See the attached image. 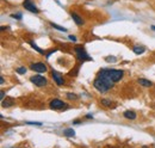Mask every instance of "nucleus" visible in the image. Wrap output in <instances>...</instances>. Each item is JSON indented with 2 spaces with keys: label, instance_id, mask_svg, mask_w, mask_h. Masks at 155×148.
Masks as SVG:
<instances>
[{
  "label": "nucleus",
  "instance_id": "obj_1",
  "mask_svg": "<svg viewBox=\"0 0 155 148\" xmlns=\"http://www.w3.org/2000/svg\"><path fill=\"white\" fill-rule=\"evenodd\" d=\"M113 85H115V83H113V81L108 77V74H106V72H105V69H102L99 73H98L97 78L93 81L94 88L97 90L98 92H100V93L108 92L109 90H111L113 87Z\"/></svg>",
  "mask_w": 155,
  "mask_h": 148
},
{
  "label": "nucleus",
  "instance_id": "obj_2",
  "mask_svg": "<svg viewBox=\"0 0 155 148\" xmlns=\"http://www.w3.org/2000/svg\"><path fill=\"white\" fill-rule=\"evenodd\" d=\"M106 72L108 77L113 81V83H118L123 79V75H124V72L122 69H105Z\"/></svg>",
  "mask_w": 155,
  "mask_h": 148
},
{
  "label": "nucleus",
  "instance_id": "obj_3",
  "mask_svg": "<svg viewBox=\"0 0 155 148\" xmlns=\"http://www.w3.org/2000/svg\"><path fill=\"white\" fill-rule=\"evenodd\" d=\"M75 53H76V56H78V59L80 61H89V60H92L91 57H89V55L86 53V50L84 49V47H80V45H76L75 47Z\"/></svg>",
  "mask_w": 155,
  "mask_h": 148
},
{
  "label": "nucleus",
  "instance_id": "obj_4",
  "mask_svg": "<svg viewBox=\"0 0 155 148\" xmlns=\"http://www.w3.org/2000/svg\"><path fill=\"white\" fill-rule=\"evenodd\" d=\"M30 81L32 84H35V86H37V87H44L47 85V83H48L45 77L39 75V74H37V75H32L30 78Z\"/></svg>",
  "mask_w": 155,
  "mask_h": 148
},
{
  "label": "nucleus",
  "instance_id": "obj_5",
  "mask_svg": "<svg viewBox=\"0 0 155 148\" xmlns=\"http://www.w3.org/2000/svg\"><path fill=\"white\" fill-rule=\"evenodd\" d=\"M67 103H64L63 100L60 99H53L49 103V108L53 109V110H62V109H66L67 108Z\"/></svg>",
  "mask_w": 155,
  "mask_h": 148
},
{
  "label": "nucleus",
  "instance_id": "obj_6",
  "mask_svg": "<svg viewBox=\"0 0 155 148\" xmlns=\"http://www.w3.org/2000/svg\"><path fill=\"white\" fill-rule=\"evenodd\" d=\"M30 68L32 71H35L37 73H44L48 71V67H47V64L43 63V62H36V63H31L30 64Z\"/></svg>",
  "mask_w": 155,
  "mask_h": 148
},
{
  "label": "nucleus",
  "instance_id": "obj_7",
  "mask_svg": "<svg viewBox=\"0 0 155 148\" xmlns=\"http://www.w3.org/2000/svg\"><path fill=\"white\" fill-rule=\"evenodd\" d=\"M23 6H24V9L32 12V13H39V10L37 9V6L31 1V0H24L23 1Z\"/></svg>",
  "mask_w": 155,
  "mask_h": 148
},
{
  "label": "nucleus",
  "instance_id": "obj_8",
  "mask_svg": "<svg viewBox=\"0 0 155 148\" xmlns=\"http://www.w3.org/2000/svg\"><path fill=\"white\" fill-rule=\"evenodd\" d=\"M51 78H53V80H54L59 86H62V85L64 84V79H63V77H62V74L59 73V72L53 71V72H51Z\"/></svg>",
  "mask_w": 155,
  "mask_h": 148
},
{
  "label": "nucleus",
  "instance_id": "obj_9",
  "mask_svg": "<svg viewBox=\"0 0 155 148\" xmlns=\"http://www.w3.org/2000/svg\"><path fill=\"white\" fill-rule=\"evenodd\" d=\"M70 16H72V18H73V20L75 22V24L76 25H79V26H81V25H84L85 24V20L80 17V16L76 13V12H70Z\"/></svg>",
  "mask_w": 155,
  "mask_h": 148
},
{
  "label": "nucleus",
  "instance_id": "obj_10",
  "mask_svg": "<svg viewBox=\"0 0 155 148\" xmlns=\"http://www.w3.org/2000/svg\"><path fill=\"white\" fill-rule=\"evenodd\" d=\"M123 116H124L125 118H128V119H136L137 115H136V112L133 111V110H127V111L123 112Z\"/></svg>",
  "mask_w": 155,
  "mask_h": 148
},
{
  "label": "nucleus",
  "instance_id": "obj_11",
  "mask_svg": "<svg viewBox=\"0 0 155 148\" xmlns=\"http://www.w3.org/2000/svg\"><path fill=\"white\" fill-rule=\"evenodd\" d=\"M1 105H3V108H10V106L14 105V100L12 99V98H9V97H7L6 99L1 100Z\"/></svg>",
  "mask_w": 155,
  "mask_h": 148
},
{
  "label": "nucleus",
  "instance_id": "obj_12",
  "mask_svg": "<svg viewBox=\"0 0 155 148\" xmlns=\"http://www.w3.org/2000/svg\"><path fill=\"white\" fill-rule=\"evenodd\" d=\"M137 83L140 84L141 86H143V87H150V86H153V83H152V81L147 80V79H143V78L138 79V80H137Z\"/></svg>",
  "mask_w": 155,
  "mask_h": 148
},
{
  "label": "nucleus",
  "instance_id": "obj_13",
  "mask_svg": "<svg viewBox=\"0 0 155 148\" xmlns=\"http://www.w3.org/2000/svg\"><path fill=\"white\" fill-rule=\"evenodd\" d=\"M133 52H134L136 55H141V54H143V53L146 52V48H144V47H140V45H135V47L133 48Z\"/></svg>",
  "mask_w": 155,
  "mask_h": 148
},
{
  "label": "nucleus",
  "instance_id": "obj_14",
  "mask_svg": "<svg viewBox=\"0 0 155 148\" xmlns=\"http://www.w3.org/2000/svg\"><path fill=\"white\" fill-rule=\"evenodd\" d=\"M63 134L66 135V136H68V137H73V136L75 135V131L73 130L72 128H67V129L63 130Z\"/></svg>",
  "mask_w": 155,
  "mask_h": 148
},
{
  "label": "nucleus",
  "instance_id": "obj_15",
  "mask_svg": "<svg viewBox=\"0 0 155 148\" xmlns=\"http://www.w3.org/2000/svg\"><path fill=\"white\" fill-rule=\"evenodd\" d=\"M29 43H30V45H31L32 48H34L35 50H37V52H38L39 54H44V50H43V49H41V48H39V47H38L37 44H35V42H34V41H30Z\"/></svg>",
  "mask_w": 155,
  "mask_h": 148
},
{
  "label": "nucleus",
  "instance_id": "obj_16",
  "mask_svg": "<svg viewBox=\"0 0 155 148\" xmlns=\"http://www.w3.org/2000/svg\"><path fill=\"white\" fill-rule=\"evenodd\" d=\"M49 24H50V25H51L54 29L59 30V31H63V32H66V31H67V29H66V28H63V26H60V25H58V24H55V23H53V22H50Z\"/></svg>",
  "mask_w": 155,
  "mask_h": 148
},
{
  "label": "nucleus",
  "instance_id": "obj_17",
  "mask_svg": "<svg viewBox=\"0 0 155 148\" xmlns=\"http://www.w3.org/2000/svg\"><path fill=\"white\" fill-rule=\"evenodd\" d=\"M66 96H67V98H68V99H70V100H76L78 98H79V97H78L75 93H72V92H68Z\"/></svg>",
  "mask_w": 155,
  "mask_h": 148
},
{
  "label": "nucleus",
  "instance_id": "obj_18",
  "mask_svg": "<svg viewBox=\"0 0 155 148\" xmlns=\"http://www.w3.org/2000/svg\"><path fill=\"white\" fill-rule=\"evenodd\" d=\"M100 103H102V105L106 106V108H109V106H111V100H110V99H105V98H103V99L100 100Z\"/></svg>",
  "mask_w": 155,
  "mask_h": 148
},
{
  "label": "nucleus",
  "instance_id": "obj_19",
  "mask_svg": "<svg viewBox=\"0 0 155 148\" xmlns=\"http://www.w3.org/2000/svg\"><path fill=\"white\" fill-rule=\"evenodd\" d=\"M16 72H17L18 74H25L26 73V68L25 67H18L17 69H16Z\"/></svg>",
  "mask_w": 155,
  "mask_h": 148
},
{
  "label": "nucleus",
  "instance_id": "obj_20",
  "mask_svg": "<svg viewBox=\"0 0 155 148\" xmlns=\"http://www.w3.org/2000/svg\"><path fill=\"white\" fill-rule=\"evenodd\" d=\"M105 61H108V62H116L117 59L115 56H108V57H105Z\"/></svg>",
  "mask_w": 155,
  "mask_h": 148
},
{
  "label": "nucleus",
  "instance_id": "obj_21",
  "mask_svg": "<svg viewBox=\"0 0 155 148\" xmlns=\"http://www.w3.org/2000/svg\"><path fill=\"white\" fill-rule=\"evenodd\" d=\"M26 124H30V126H42V123L41 122H26Z\"/></svg>",
  "mask_w": 155,
  "mask_h": 148
},
{
  "label": "nucleus",
  "instance_id": "obj_22",
  "mask_svg": "<svg viewBox=\"0 0 155 148\" xmlns=\"http://www.w3.org/2000/svg\"><path fill=\"white\" fill-rule=\"evenodd\" d=\"M11 17L12 18H16V19H22V13H17V14H11Z\"/></svg>",
  "mask_w": 155,
  "mask_h": 148
},
{
  "label": "nucleus",
  "instance_id": "obj_23",
  "mask_svg": "<svg viewBox=\"0 0 155 148\" xmlns=\"http://www.w3.org/2000/svg\"><path fill=\"white\" fill-rule=\"evenodd\" d=\"M68 38H69L70 41H73V42H75V41H76V37H75V36H73V35H70Z\"/></svg>",
  "mask_w": 155,
  "mask_h": 148
},
{
  "label": "nucleus",
  "instance_id": "obj_24",
  "mask_svg": "<svg viewBox=\"0 0 155 148\" xmlns=\"http://www.w3.org/2000/svg\"><path fill=\"white\" fill-rule=\"evenodd\" d=\"M0 94H1V96H0V99L4 100V99H5V92H4V91H1V93H0Z\"/></svg>",
  "mask_w": 155,
  "mask_h": 148
},
{
  "label": "nucleus",
  "instance_id": "obj_25",
  "mask_svg": "<svg viewBox=\"0 0 155 148\" xmlns=\"http://www.w3.org/2000/svg\"><path fill=\"white\" fill-rule=\"evenodd\" d=\"M81 121L80 119H75V121H73V124H80Z\"/></svg>",
  "mask_w": 155,
  "mask_h": 148
},
{
  "label": "nucleus",
  "instance_id": "obj_26",
  "mask_svg": "<svg viewBox=\"0 0 155 148\" xmlns=\"http://www.w3.org/2000/svg\"><path fill=\"white\" fill-rule=\"evenodd\" d=\"M86 118H93V115L92 113H87L86 115Z\"/></svg>",
  "mask_w": 155,
  "mask_h": 148
},
{
  "label": "nucleus",
  "instance_id": "obj_27",
  "mask_svg": "<svg viewBox=\"0 0 155 148\" xmlns=\"http://www.w3.org/2000/svg\"><path fill=\"white\" fill-rule=\"evenodd\" d=\"M0 84H1V85L4 84V78H3V77H1V78H0Z\"/></svg>",
  "mask_w": 155,
  "mask_h": 148
},
{
  "label": "nucleus",
  "instance_id": "obj_28",
  "mask_svg": "<svg viewBox=\"0 0 155 148\" xmlns=\"http://www.w3.org/2000/svg\"><path fill=\"white\" fill-rule=\"evenodd\" d=\"M150 29H152L153 31H155V25H152V26H150Z\"/></svg>",
  "mask_w": 155,
  "mask_h": 148
}]
</instances>
